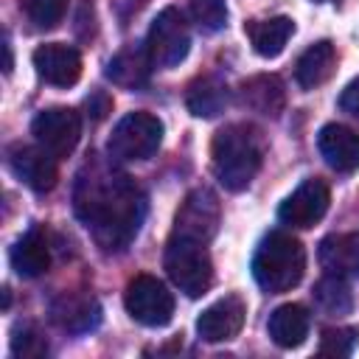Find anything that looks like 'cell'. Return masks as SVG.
I'll return each mask as SVG.
<instances>
[{
  "mask_svg": "<svg viewBox=\"0 0 359 359\" xmlns=\"http://www.w3.org/2000/svg\"><path fill=\"white\" fill-rule=\"evenodd\" d=\"M123 306L132 320L160 328L174 317V294L154 275H135L123 289Z\"/></svg>",
  "mask_w": 359,
  "mask_h": 359,
  "instance_id": "52a82bcc",
  "label": "cell"
},
{
  "mask_svg": "<svg viewBox=\"0 0 359 359\" xmlns=\"http://www.w3.org/2000/svg\"><path fill=\"white\" fill-rule=\"evenodd\" d=\"M317 3H334V0H317Z\"/></svg>",
  "mask_w": 359,
  "mask_h": 359,
  "instance_id": "1f68e13d",
  "label": "cell"
},
{
  "mask_svg": "<svg viewBox=\"0 0 359 359\" xmlns=\"http://www.w3.org/2000/svg\"><path fill=\"white\" fill-rule=\"evenodd\" d=\"M31 135L34 140L50 151L56 160L73 154V149L79 146V137H81V118L76 109L70 107H48L42 109L34 123H31Z\"/></svg>",
  "mask_w": 359,
  "mask_h": 359,
  "instance_id": "ba28073f",
  "label": "cell"
},
{
  "mask_svg": "<svg viewBox=\"0 0 359 359\" xmlns=\"http://www.w3.org/2000/svg\"><path fill=\"white\" fill-rule=\"evenodd\" d=\"M238 104L258 112V115H266V118H278L283 104H286V90H283V81L275 76V73H258V76H250L238 84Z\"/></svg>",
  "mask_w": 359,
  "mask_h": 359,
  "instance_id": "9a60e30c",
  "label": "cell"
},
{
  "mask_svg": "<svg viewBox=\"0 0 359 359\" xmlns=\"http://www.w3.org/2000/svg\"><path fill=\"white\" fill-rule=\"evenodd\" d=\"M53 320L67 331H90L101 320V306L93 294L84 292H65L50 306Z\"/></svg>",
  "mask_w": 359,
  "mask_h": 359,
  "instance_id": "d6986e66",
  "label": "cell"
},
{
  "mask_svg": "<svg viewBox=\"0 0 359 359\" xmlns=\"http://www.w3.org/2000/svg\"><path fill=\"white\" fill-rule=\"evenodd\" d=\"M3 53H6V65H3V70L11 73V45H8V39L3 42Z\"/></svg>",
  "mask_w": 359,
  "mask_h": 359,
  "instance_id": "4dcf8cb0",
  "label": "cell"
},
{
  "mask_svg": "<svg viewBox=\"0 0 359 359\" xmlns=\"http://www.w3.org/2000/svg\"><path fill=\"white\" fill-rule=\"evenodd\" d=\"M22 8L34 28L50 31L62 22V17L67 11V0H22Z\"/></svg>",
  "mask_w": 359,
  "mask_h": 359,
  "instance_id": "484cf974",
  "label": "cell"
},
{
  "mask_svg": "<svg viewBox=\"0 0 359 359\" xmlns=\"http://www.w3.org/2000/svg\"><path fill=\"white\" fill-rule=\"evenodd\" d=\"M317 261L325 275L337 278H359V230L353 233H331L320 241Z\"/></svg>",
  "mask_w": 359,
  "mask_h": 359,
  "instance_id": "5bb4252c",
  "label": "cell"
},
{
  "mask_svg": "<svg viewBox=\"0 0 359 359\" xmlns=\"http://www.w3.org/2000/svg\"><path fill=\"white\" fill-rule=\"evenodd\" d=\"M317 149L334 171L348 174L359 168V135L342 123H325L317 135Z\"/></svg>",
  "mask_w": 359,
  "mask_h": 359,
  "instance_id": "2e32d148",
  "label": "cell"
},
{
  "mask_svg": "<svg viewBox=\"0 0 359 359\" xmlns=\"http://www.w3.org/2000/svg\"><path fill=\"white\" fill-rule=\"evenodd\" d=\"M11 353L20 359H36L48 353V342L34 323H17L11 328Z\"/></svg>",
  "mask_w": 359,
  "mask_h": 359,
  "instance_id": "d4e9b609",
  "label": "cell"
},
{
  "mask_svg": "<svg viewBox=\"0 0 359 359\" xmlns=\"http://www.w3.org/2000/svg\"><path fill=\"white\" fill-rule=\"evenodd\" d=\"M8 165H11L14 177L22 180L36 194H48L59 180L56 157L50 151H45L39 143L36 146H22V143L11 146L8 149Z\"/></svg>",
  "mask_w": 359,
  "mask_h": 359,
  "instance_id": "30bf717a",
  "label": "cell"
},
{
  "mask_svg": "<svg viewBox=\"0 0 359 359\" xmlns=\"http://www.w3.org/2000/svg\"><path fill=\"white\" fill-rule=\"evenodd\" d=\"M8 261H11V269L20 275V278H39L42 272H48L50 266V247H48V238L39 227H31L28 233H22L11 252H8Z\"/></svg>",
  "mask_w": 359,
  "mask_h": 359,
  "instance_id": "ac0fdd59",
  "label": "cell"
},
{
  "mask_svg": "<svg viewBox=\"0 0 359 359\" xmlns=\"http://www.w3.org/2000/svg\"><path fill=\"white\" fill-rule=\"evenodd\" d=\"M314 303L331 314V317H342V314H351L353 309V294H351V286L345 283V278H337V275H325L314 283Z\"/></svg>",
  "mask_w": 359,
  "mask_h": 359,
  "instance_id": "cb8c5ba5",
  "label": "cell"
},
{
  "mask_svg": "<svg viewBox=\"0 0 359 359\" xmlns=\"http://www.w3.org/2000/svg\"><path fill=\"white\" fill-rule=\"evenodd\" d=\"M219 227V199L208 191V188H196L185 196L182 208L177 210V222H174V233L182 236H194L199 241H210L213 233Z\"/></svg>",
  "mask_w": 359,
  "mask_h": 359,
  "instance_id": "7c38bea8",
  "label": "cell"
},
{
  "mask_svg": "<svg viewBox=\"0 0 359 359\" xmlns=\"http://www.w3.org/2000/svg\"><path fill=\"white\" fill-rule=\"evenodd\" d=\"M339 109L359 118V76L353 81H348V87L339 93Z\"/></svg>",
  "mask_w": 359,
  "mask_h": 359,
  "instance_id": "f1b7e54d",
  "label": "cell"
},
{
  "mask_svg": "<svg viewBox=\"0 0 359 359\" xmlns=\"http://www.w3.org/2000/svg\"><path fill=\"white\" fill-rule=\"evenodd\" d=\"M191 17L199 31H222L227 25V6L224 0H191Z\"/></svg>",
  "mask_w": 359,
  "mask_h": 359,
  "instance_id": "83f0119b",
  "label": "cell"
},
{
  "mask_svg": "<svg viewBox=\"0 0 359 359\" xmlns=\"http://www.w3.org/2000/svg\"><path fill=\"white\" fill-rule=\"evenodd\" d=\"M359 342V328H348V325H337V328H325L320 337V353L323 356H351L353 348Z\"/></svg>",
  "mask_w": 359,
  "mask_h": 359,
  "instance_id": "4316f807",
  "label": "cell"
},
{
  "mask_svg": "<svg viewBox=\"0 0 359 359\" xmlns=\"http://www.w3.org/2000/svg\"><path fill=\"white\" fill-rule=\"evenodd\" d=\"M309 325H311V317H309L306 306H300V303H283V306H278L269 314L266 331H269V339L278 348H297V345L306 342Z\"/></svg>",
  "mask_w": 359,
  "mask_h": 359,
  "instance_id": "ffe728a7",
  "label": "cell"
},
{
  "mask_svg": "<svg viewBox=\"0 0 359 359\" xmlns=\"http://www.w3.org/2000/svg\"><path fill=\"white\" fill-rule=\"evenodd\" d=\"M165 272L171 283L188 294V297H202L210 283H213V261L208 255L205 241L182 233H171L165 244Z\"/></svg>",
  "mask_w": 359,
  "mask_h": 359,
  "instance_id": "277c9868",
  "label": "cell"
},
{
  "mask_svg": "<svg viewBox=\"0 0 359 359\" xmlns=\"http://www.w3.org/2000/svg\"><path fill=\"white\" fill-rule=\"evenodd\" d=\"M109 107H112V101L107 98V93H101V90H95L90 98H87V109L93 112V118L95 121H101L107 112H109Z\"/></svg>",
  "mask_w": 359,
  "mask_h": 359,
  "instance_id": "f546056e",
  "label": "cell"
},
{
  "mask_svg": "<svg viewBox=\"0 0 359 359\" xmlns=\"http://www.w3.org/2000/svg\"><path fill=\"white\" fill-rule=\"evenodd\" d=\"M163 143V121L151 112L135 109L123 115L107 140V151L118 163H137L149 160Z\"/></svg>",
  "mask_w": 359,
  "mask_h": 359,
  "instance_id": "5b68a950",
  "label": "cell"
},
{
  "mask_svg": "<svg viewBox=\"0 0 359 359\" xmlns=\"http://www.w3.org/2000/svg\"><path fill=\"white\" fill-rule=\"evenodd\" d=\"M146 48H149L154 67H165V70L177 67L188 56L191 31H188V22L180 8L165 6L163 11H157V17L151 20L149 34H146Z\"/></svg>",
  "mask_w": 359,
  "mask_h": 359,
  "instance_id": "8992f818",
  "label": "cell"
},
{
  "mask_svg": "<svg viewBox=\"0 0 359 359\" xmlns=\"http://www.w3.org/2000/svg\"><path fill=\"white\" fill-rule=\"evenodd\" d=\"M244 31H247L250 45H252V50H255L258 56H264V59H275V56L286 48L289 36L294 34V20H289V17L250 20V22L244 25Z\"/></svg>",
  "mask_w": 359,
  "mask_h": 359,
  "instance_id": "7402d4cb",
  "label": "cell"
},
{
  "mask_svg": "<svg viewBox=\"0 0 359 359\" xmlns=\"http://www.w3.org/2000/svg\"><path fill=\"white\" fill-rule=\"evenodd\" d=\"M73 208L95 244L104 252H118L137 236L146 216V196L129 174L90 163L76 180Z\"/></svg>",
  "mask_w": 359,
  "mask_h": 359,
  "instance_id": "6da1fadb",
  "label": "cell"
},
{
  "mask_svg": "<svg viewBox=\"0 0 359 359\" xmlns=\"http://www.w3.org/2000/svg\"><path fill=\"white\" fill-rule=\"evenodd\" d=\"M306 272V250L303 244L283 230H272L261 238L252 255V278L269 294H283L300 283Z\"/></svg>",
  "mask_w": 359,
  "mask_h": 359,
  "instance_id": "3957f363",
  "label": "cell"
},
{
  "mask_svg": "<svg viewBox=\"0 0 359 359\" xmlns=\"http://www.w3.org/2000/svg\"><path fill=\"white\" fill-rule=\"evenodd\" d=\"M36 76L53 87H73L81 76V53L65 42H45L34 50Z\"/></svg>",
  "mask_w": 359,
  "mask_h": 359,
  "instance_id": "4fadbf2b",
  "label": "cell"
},
{
  "mask_svg": "<svg viewBox=\"0 0 359 359\" xmlns=\"http://www.w3.org/2000/svg\"><path fill=\"white\" fill-rule=\"evenodd\" d=\"M247 306L238 294H224L196 317V334L205 342H227L241 334Z\"/></svg>",
  "mask_w": 359,
  "mask_h": 359,
  "instance_id": "8fae6325",
  "label": "cell"
},
{
  "mask_svg": "<svg viewBox=\"0 0 359 359\" xmlns=\"http://www.w3.org/2000/svg\"><path fill=\"white\" fill-rule=\"evenodd\" d=\"M331 205V191L320 177H309L303 180L278 208V219L286 227H297V230H309L314 227L325 210Z\"/></svg>",
  "mask_w": 359,
  "mask_h": 359,
  "instance_id": "9c48e42d",
  "label": "cell"
},
{
  "mask_svg": "<svg viewBox=\"0 0 359 359\" xmlns=\"http://www.w3.org/2000/svg\"><path fill=\"white\" fill-rule=\"evenodd\" d=\"M185 107L196 118H216L227 107V84L219 76H199L188 84Z\"/></svg>",
  "mask_w": 359,
  "mask_h": 359,
  "instance_id": "603a6c76",
  "label": "cell"
},
{
  "mask_svg": "<svg viewBox=\"0 0 359 359\" xmlns=\"http://www.w3.org/2000/svg\"><path fill=\"white\" fill-rule=\"evenodd\" d=\"M154 62L149 56V48L146 42L143 45H126L121 48L109 62H107V79L118 87H126V90H137L149 81V73H151Z\"/></svg>",
  "mask_w": 359,
  "mask_h": 359,
  "instance_id": "e0dca14e",
  "label": "cell"
},
{
  "mask_svg": "<svg viewBox=\"0 0 359 359\" xmlns=\"http://www.w3.org/2000/svg\"><path fill=\"white\" fill-rule=\"evenodd\" d=\"M337 70V50L328 39H320L314 45H309L297 65H294V79L303 90H314L320 84H325Z\"/></svg>",
  "mask_w": 359,
  "mask_h": 359,
  "instance_id": "44dd1931",
  "label": "cell"
},
{
  "mask_svg": "<svg viewBox=\"0 0 359 359\" xmlns=\"http://www.w3.org/2000/svg\"><path fill=\"white\" fill-rule=\"evenodd\" d=\"M264 163L261 132L250 123H227L210 140V168L222 188L244 191Z\"/></svg>",
  "mask_w": 359,
  "mask_h": 359,
  "instance_id": "7a4b0ae2",
  "label": "cell"
}]
</instances>
